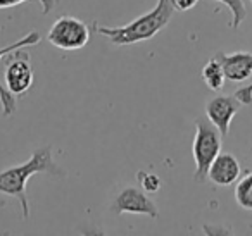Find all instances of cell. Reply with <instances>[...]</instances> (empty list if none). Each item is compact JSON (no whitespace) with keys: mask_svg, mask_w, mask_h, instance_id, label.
Segmentation results:
<instances>
[{"mask_svg":"<svg viewBox=\"0 0 252 236\" xmlns=\"http://www.w3.org/2000/svg\"><path fill=\"white\" fill-rule=\"evenodd\" d=\"M47 173L52 176H63V171L59 169L52 159V148L49 145L36 148L33 155L26 162L18 164L14 167L2 171L0 173V193L12 197L21 205L23 217L30 219V204H28V191L26 184L33 174Z\"/></svg>","mask_w":252,"mask_h":236,"instance_id":"cell-1","label":"cell"},{"mask_svg":"<svg viewBox=\"0 0 252 236\" xmlns=\"http://www.w3.org/2000/svg\"><path fill=\"white\" fill-rule=\"evenodd\" d=\"M173 14H175V9L171 5V0H158V5L152 11L133 19L128 25L98 26L97 23H94V28L98 35L107 38L112 45H131V43L154 38L164 26H168Z\"/></svg>","mask_w":252,"mask_h":236,"instance_id":"cell-2","label":"cell"},{"mask_svg":"<svg viewBox=\"0 0 252 236\" xmlns=\"http://www.w3.org/2000/svg\"><path fill=\"white\" fill-rule=\"evenodd\" d=\"M221 145H223V136L218 131L216 126L211 121L206 122L199 119L192 145L193 160H195L193 176L197 181H204L207 177V171H209L213 160L218 157V153L221 152Z\"/></svg>","mask_w":252,"mask_h":236,"instance_id":"cell-3","label":"cell"},{"mask_svg":"<svg viewBox=\"0 0 252 236\" xmlns=\"http://www.w3.org/2000/svg\"><path fill=\"white\" fill-rule=\"evenodd\" d=\"M47 40L61 50H80L90 40V30L73 16H61L52 25Z\"/></svg>","mask_w":252,"mask_h":236,"instance_id":"cell-4","label":"cell"},{"mask_svg":"<svg viewBox=\"0 0 252 236\" xmlns=\"http://www.w3.org/2000/svg\"><path fill=\"white\" fill-rule=\"evenodd\" d=\"M4 66V85L12 95H23L32 88L33 85V69L30 54L18 49L5 56Z\"/></svg>","mask_w":252,"mask_h":236,"instance_id":"cell-5","label":"cell"},{"mask_svg":"<svg viewBox=\"0 0 252 236\" xmlns=\"http://www.w3.org/2000/svg\"><path fill=\"white\" fill-rule=\"evenodd\" d=\"M111 212L116 215L121 214H144L149 217L156 219L159 215L158 205L147 195V191L140 190V188L128 186L123 188L114 198L111 205Z\"/></svg>","mask_w":252,"mask_h":236,"instance_id":"cell-6","label":"cell"},{"mask_svg":"<svg viewBox=\"0 0 252 236\" xmlns=\"http://www.w3.org/2000/svg\"><path fill=\"white\" fill-rule=\"evenodd\" d=\"M242 102L235 95H218L206 104V116L218 128L221 136H226L230 131V124L237 112L240 111Z\"/></svg>","mask_w":252,"mask_h":236,"instance_id":"cell-7","label":"cell"},{"mask_svg":"<svg viewBox=\"0 0 252 236\" xmlns=\"http://www.w3.org/2000/svg\"><path fill=\"white\" fill-rule=\"evenodd\" d=\"M224 71V78L231 83H240L251 78L252 74V54L251 52H235V54H216Z\"/></svg>","mask_w":252,"mask_h":236,"instance_id":"cell-8","label":"cell"},{"mask_svg":"<svg viewBox=\"0 0 252 236\" xmlns=\"http://www.w3.org/2000/svg\"><path fill=\"white\" fill-rule=\"evenodd\" d=\"M240 173L242 169L238 160L231 153L220 152L207 171V177L216 186H230L240 177Z\"/></svg>","mask_w":252,"mask_h":236,"instance_id":"cell-9","label":"cell"},{"mask_svg":"<svg viewBox=\"0 0 252 236\" xmlns=\"http://www.w3.org/2000/svg\"><path fill=\"white\" fill-rule=\"evenodd\" d=\"M40 40H42L40 33L38 31H32L30 35L23 36V38L18 40V42L11 43V45L4 47V49H0V62L4 60L5 56H9V54L14 52V50L25 49V47L38 45ZM0 104H2V114H4L5 118H9V116H12L16 112V95H12L11 91L5 88V85L2 83V81H0Z\"/></svg>","mask_w":252,"mask_h":236,"instance_id":"cell-10","label":"cell"},{"mask_svg":"<svg viewBox=\"0 0 252 236\" xmlns=\"http://www.w3.org/2000/svg\"><path fill=\"white\" fill-rule=\"evenodd\" d=\"M202 80H204V83L214 91L223 88L226 78H224L223 66H221V62L216 59V57H213V59L202 67Z\"/></svg>","mask_w":252,"mask_h":236,"instance_id":"cell-11","label":"cell"},{"mask_svg":"<svg viewBox=\"0 0 252 236\" xmlns=\"http://www.w3.org/2000/svg\"><path fill=\"white\" fill-rule=\"evenodd\" d=\"M235 200L244 210H252V173H247L237 181Z\"/></svg>","mask_w":252,"mask_h":236,"instance_id":"cell-12","label":"cell"},{"mask_svg":"<svg viewBox=\"0 0 252 236\" xmlns=\"http://www.w3.org/2000/svg\"><path fill=\"white\" fill-rule=\"evenodd\" d=\"M207 2H220V4L226 5L231 12V21L228 23L230 28H238L242 21L247 16V9H245L244 0H207Z\"/></svg>","mask_w":252,"mask_h":236,"instance_id":"cell-13","label":"cell"},{"mask_svg":"<svg viewBox=\"0 0 252 236\" xmlns=\"http://www.w3.org/2000/svg\"><path fill=\"white\" fill-rule=\"evenodd\" d=\"M137 177L140 181V186L144 191L147 193H154L161 188V179H159L158 174L154 173H145V171H138L137 173Z\"/></svg>","mask_w":252,"mask_h":236,"instance_id":"cell-14","label":"cell"},{"mask_svg":"<svg viewBox=\"0 0 252 236\" xmlns=\"http://www.w3.org/2000/svg\"><path fill=\"white\" fill-rule=\"evenodd\" d=\"M23 2H28V0H0V9H9V7H14V5H19ZM40 2L42 5V11L43 14H49L56 9V5L59 4V0H36Z\"/></svg>","mask_w":252,"mask_h":236,"instance_id":"cell-15","label":"cell"},{"mask_svg":"<svg viewBox=\"0 0 252 236\" xmlns=\"http://www.w3.org/2000/svg\"><path fill=\"white\" fill-rule=\"evenodd\" d=\"M235 97H237L238 100H240L244 105L252 104V83H251V85H247V87L238 88V90L235 91Z\"/></svg>","mask_w":252,"mask_h":236,"instance_id":"cell-16","label":"cell"},{"mask_svg":"<svg viewBox=\"0 0 252 236\" xmlns=\"http://www.w3.org/2000/svg\"><path fill=\"white\" fill-rule=\"evenodd\" d=\"M199 4V0H171V5L175 11H190V9H193L195 5Z\"/></svg>","mask_w":252,"mask_h":236,"instance_id":"cell-17","label":"cell"},{"mask_svg":"<svg viewBox=\"0 0 252 236\" xmlns=\"http://www.w3.org/2000/svg\"><path fill=\"white\" fill-rule=\"evenodd\" d=\"M251 4H252V0H251Z\"/></svg>","mask_w":252,"mask_h":236,"instance_id":"cell-18","label":"cell"}]
</instances>
